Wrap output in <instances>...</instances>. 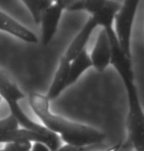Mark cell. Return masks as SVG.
<instances>
[{
    "mask_svg": "<svg viewBox=\"0 0 144 151\" xmlns=\"http://www.w3.org/2000/svg\"><path fill=\"white\" fill-rule=\"evenodd\" d=\"M49 103L44 95L37 92L29 94L30 107L42 122V125L50 132L57 134L60 140L79 148H85L105 140L106 134L101 130L89 125L68 121L53 114L50 111Z\"/></svg>",
    "mask_w": 144,
    "mask_h": 151,
    "instance_id": "1",
    "label": "cell"
},
{
    "mask_svg": "<svg viewBox=\"0 0 144 151\" xmlns=\"http://www.w3.org/2000/svg\"><path fill=\"white\" fill-rule=\"evenodd\" d=\"M114 67L120 76L128 95V139L135 151H144V114L134 83L132 64L129 61H121Z\"/></svg>",
    "mask_w": 144,
    "mask_h": 151,
    "instance_id": "2",
    "label": "cell"
},
{
    "mask_svg": "<svg viewBox=\"0 0 144 151\" xmlns=\"http://www.w3.org/2000/svg\"><path fill=\"white\" fill-rule=\"evenodd\" d=\"M0 98L6 102L10 109V115L18 122L22 129H31L42 133L49 132L42 124L31 119L23 112L19 102L25 98V94L12 80V78L2 69H0Z\"/></svg>",
    "mask_w": 144,
    "mask_h": 151,
    "instance_id": "3",
    "label": "cell"
},
{
    "mask_svg": "<svg viewBox=\"0 0 144 151\" xmlns=\"http://www.w3.org/2000/svg\"><path fill=\"white\" fill-rule=\"evenodd\" d=\"M139 5L138 0H125L121 2V6L115 14V36L121 52L126 58L131 60V35L132 27L135 19L137 7Z\"/></svg>",
    "mask_w": 144,
    "mask_h": 151,
    "instance_id": "4",
    "label": "cell"
},
{
    "mask_svg": "<svg viewBox=\"0 0 144 151\" xmlns=\"http://www.w3.org/2000/svg\"><path fill=\"white\" fill-rule=\"evenodd\" d=\"M70 0H58L53 1V3L46 10L41 20L42 25V41L44 45H47L52 42L53 37L57 32V28L61 15L64 10H66Z\"/></svg>",
    "mask_w": 144,
    "mask_h": 151,
    "instance_id": "5",
    "label": "cell"
},
{
    "mask_svg": "<svg viewBox=\"0 0 144 151\" xmlns=\"http://www.w3.org/2000/svg\"><path fill=\"white\" fill-rule=\"evenodd\" d=\"M89 56L92 62V67L99 72L105 71L111 63V45L108 35L104 29H101L99 32L97 41Z\"/></svg>",
    "mask_w": 144,
    "mask_h": 151,
    "instance_id": "6",
    "label": "cell"
},
{
    "mask_svg": "<svg viewBox=\"0 0 144 151\" xmlns=\"http://www.w3.org/2000/svg\"><path fill=\"white\" fill-rule=\"evenodd\" d=\"M97 27H99L97 21H96L94 17L91 16L88 19V21L85 23V25L83 26L80 32L77 34V36L73 39L71 44L67 47L66 52H64L63 56L67 60L71 61L78 55H80L84 50H86V45L88 44L90 37H91L93 31Z\"/></svg>",
    "mask_w": 144,
    "mask_h": 151,
    "instance_id": "7",
    "label": "cell"
},
{
    "mask_svg": "<svg viewBox=\"0 0 144 151\" xmlns=\"http://www.w3.org/2000/svg\"><path fill=\"white\" fill-rule=\"evenodd\" d=\"M0 31H3L29 44H37L39 42L36 34H34L31 30L20 24L18 21L14 20L12 17L7 15L1 10H0Z\"/></svg>",
    "mask_w": 144,
    "mask_h": 151,
    "instance_id": "8",
    "label": "cell"
},
{
    "mask_svg": "<svg viewBox=\"0 0 144 151\" xmlns=\"http://www.w3.org/2000/svg\"><path fill=\"white\" fill-rule=\"evenodd\" d=\"M69 64L70 61L62 55L59 60L57 70L54 74V77L49 87V92L47 94V99L49 101H53L58 98L59 95L63 92V90L67 88V80H68L69 74Z\"/></svg>",
    "mask_w": 144,
    "mask_h": 151,
    "instance_id": "9",
    "label": "cell"
},
{
    "mask_svg": "<svg viewBox=\"0 0 144 151\" xmlns=\"http://www.w3.org/2000/svg\"><path fill=\"white\" fill-rule=\"evenodd\" d=\"M90 67H92L91 59H90L88 52L86 50H84L80 55H78L74 59H72L70 61L67 87L74 84L82 74L85 72L87 69H89Z\"/></svg>",
    "mask_w": 144,
    "mask_h": 151,
    "instance_id": "10",
    "label": "cell"
},
{
    "mask_svg": "<svg viewBox=\"0 0 144 151\" xmlns=\"http://www.w3.org/2000/svg\"><path fill=\"white\" fill-rule=\"evenodd\" d=\"M22 3L29 10L36 24L39 25L44 13L53 3V1H49V0H26V1H22Z\"/></svg>",
    "mask_w": 144,
    "mask_h": 151,
    "instance_id": "11",
    "label": "cell"
},
{
    "mask_svg": "<svg viewBox=\"0 0 144 151\" xmlns=\"http://www.w3.org/2000/svg\"><path fill=\"white\" fill-rule=\"evenodd\" d=\"M19 129V124L12 116L0 119V137Z\"/></svg>",
    "mask_w": 144,
    "mask_h": 151,
    "instance_id": "12",
    "label": "cell"
},
{
    "mask_svg": "<svg viewBox=\"0 0 144 151\" xmlns=\"http://www.w3.org/2000/svg\"><path fill=\"white\" fill-rule=\"evenodd\" d=\"M32 142L30 141H22V142H8L0 151H30Z\"/></svg>",
    "mask_w": 144,
    "mask_h": 151,
    "instance_id": "13",
    "label": "cell"
},
{
    "mask_svg": "<svg viewBox=\"0 0 144 151\" xmlns=\"http://www.w3.org/2000/svg\"><path fill=\"white\" fill-rule=\"evenodd\" d=\"M30 151H50V149L44 143L42 142H33Z\"/></svg>",
    "mask_w": 144,
    "mask_h": 151,
    "instance_id": "14",
    "label": "cell"
},
{
    "mask_svg": "<svg viewBox=\"0 0 144 151\" xmlns=\"http://www.w3.org/2000/svg\"><path fill=\"white\" fill-rule=\"evenodd\" d=\"M85 148H79V147H75V146H71V145L65 144L63 146H60L57 150L55 151H84Z\"/></svg>",
    "mask_w": 144,
    "mask_h": 151,
    "instance_id": "15",
    "label": "cell"
},
{
    "mask_svg": "<svg viewBox=\"0 0 144 151\" xmlns=\"http://www.w3.org/2000/svg\"><path fill=\"white\" fill-rule=\"evenodd\" d=\"M1 102H2V99H1V98H0V104H1Z\"/></svg>",
    "mask_w": 144,
    "mask_h": 151,
    "instance_id": "16",
    "label": "cell"
},
{
    "mask_svg": "<svg viewBox=\"0 0 144 151\" xmlns=\"http://www.w3.org/2000/svg\"><path fill=\"white\" fill-rule=\"evenodd\" d=\"M95 151H103V150H95Z\"/></svg>",
    "mask_w": 144,
    "mask_h": 151,
    "instance_id": "17",
    "label": "cell"
},
{
    "mask_svg": "<svg viewBox=\"0 0 144 151\" xmlns=\"http://www.w3.org/2000/svg\"><path fill=\"white\" fill-rule=\"evenodd\" d=\"M134 151H135V150H134Z\"/></svg>",
    "mask_w": 144,
    "mask_h": 151,
    "instance_id": "18",
    "label": "cell"
}]
</instances>
